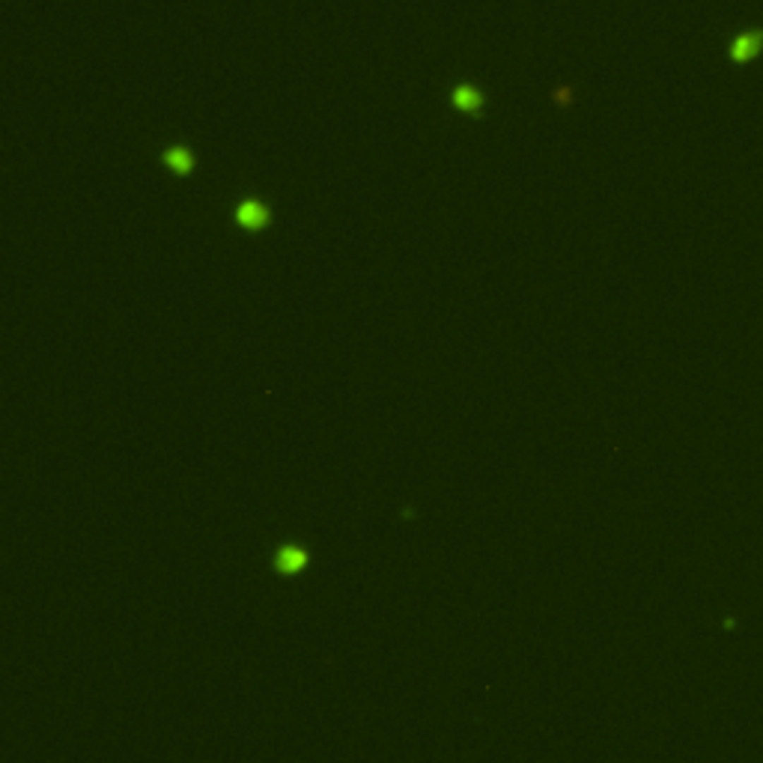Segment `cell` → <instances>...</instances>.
I'll return each instance as SVG.
<instances>
[{
    "label": "cell",
    "mask_w": 763,
    "mask_h": 763,
    "mask_svg": "<svg viewBox=\"0 0 763 763\" xmlns=\"http://www.w3.org/2000/svg\"><path fill=\"white\" fill-rule=\"evenodd\" d=\"M236 218L242 221V224H265V221H269V209H265V206H248L245 203L242 209L236 212Z\"/></svg>",
    "instance_id": "obj_2"
},
{
    "label": "cell",
    "mask_w": 763,
    "mask_h": 763,
    "mask_svg": "<svg viewBox=\"0 0 763 763\" xmlns=\"http://www.w3.org/2000/svg\"><path fill=\"white\" fill-rule=\"evenodd\" d=\"M760 45H763V36L760 33H748V36H743L740 42L733 45L731 54L733 57H752V54H757V51H760Z\"/></svg>",
    "instance_id": "obj_1"
},
{
    "label": "cell",
    "mask_w": 763,
    "mask_h": 763,
    "mask_svg": "<svg viewBox=\"0 0 763 763\" xmlns=\"http://www.w3.org/2000/svg\"><path fill=\"white\" fill-rule=\"evenodd\" d=\"M453 104H459V108H477V104H480V92H474V90H459L457 96H453Z\"/></svg>",
    "instance_id": "obj_4"
},
{
    "label": "cell",
    "mask_w": 763,
    "mask_h": 763,
    "mask_svg": "<svg viewBox=\"0 0 763 763\" xmlns=\"http://www.w3.org/2000/svg\"><path fill=\"white\" fill-rule=\"evenodd\" d=\"M164 162L173 164V170L185 173V170H191V167H194V155L182 152V150H170V152H164Z\"/></svg>",
    "instance_id": "obj_3"
}]
</instances>
